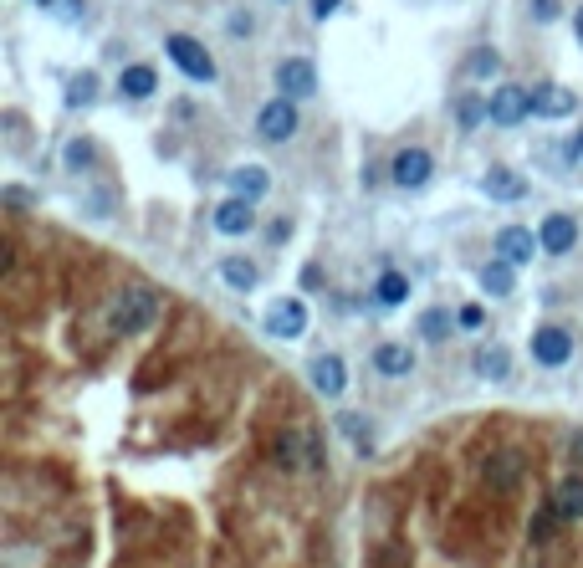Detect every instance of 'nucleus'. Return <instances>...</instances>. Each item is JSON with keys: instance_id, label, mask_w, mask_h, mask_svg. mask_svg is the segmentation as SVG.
Returning a JSON list of instances; mask_svg holds the SVG:
<instances>
[{"instance_id": "obj_16", "label": "nucleus", "mask_w": 583, "mask_h": 568, "mask_svg": "<svg viewBox=\"0 0 583 568\" xmlns=\"http://www.w3.org/2000/svg\"><path fill=\"white\" fill-rule=\"evenodd\" d=\"M471 369L481 379H512V348L507 343H481L471 354Z\"/></svg>"}, {"instance_id": "obj_10", "label": "nucleus", "mask_w": 583, "mask_h": 568, "mask_svg": "<svg viewBox=\"0 0 583 568\" xmlns=\"http://www.w3.org/2000/svg\"><path fill=\"white\" fill-rule=\"evenodd\" d=\"M537 241H543V256H568L578 246V221L553 210V215H543V226H537Z\"/></svg>"}, {"instance_id": "obj_33", "label": "nucleus", "mask_w": 583, "mask_h": 568, "mask_svg": "<svg viewBox=\"0 0 583 568\" xmlns=\"http://www.w3.org/2000/svg\"><path fill=\"white\" fill-rule=\"evenodd\" d=\"M532 16L537 21H558V0H532Z\"/></svg>"}, {"instance_id": "obj_6", "label": "nucleus", "mask_w": 583, "mask_h": 568, "mask_svg": "<svg viewBox=\"0 0 583 568\" xmlns=\"http://www.w3.org/2000/svg\"><path fill=\"white\" fill-rule=\"evenodd\" d=\"M261 328L272 333V338H302L307 333V302L302 297H282V302H272L266 308V318H261Z\"/></svg>"}, {"instance_id": "obj_1", "label": "nucleus", "mask_w": 583, "mask_h": 568, "mask_svg": "<svg viewBox=\"0 0 583 568\" xmlns=\"http://www.w3.org/2000/svg\"><path fill=\"white\" fill-rule=\"evenodd\" d=\"M154 313H159V297L149 287H123L118 302L108 308V328L113 333H144L154 323Z\"/></svg>"}, {"instance_id": "obj_20", "label": "nucleus", "mask_w": 583, "mask_h": 568, "mask_svg": "<svg viewBox=\"0 0 583 568\" xmlns=\"http://www.w3.org/2000/svg\"><path fill=\"white\" fill-rule=\"evenodd\" d=\"M517 476H522V456L517 451H497V456L486 461V482L497 487V492H512Z\"/></svg>"}, {"instance_id": "obj_3", "label": "nucleus", "mask_w": 583, "mask_h": 568, "mask_svg": "<svg viewBox=\"0 0 583 568\" xmlns=\"http://www.w3.org/2000/svg\"><path fill=\"white\" fill-rule=\"evenodd\" d=\"M256 134L266 139V144H287L292 134H297V98H272L261 113H256Z\"/></svg>"}, {"instance_id": "obj_30", "label": "nucleus", "mask_w": 583, "mask_h": 568, "mask_svg": "<svg viewBox=\"0 0 583 568\" xmlns=\"http://www.w3.org/2000/svg\"><path fill=\"white\" fill-rule=\"evenodd\" d=\"M553 522H563V517H558V507L548 502L543 512H537V517H532V538H537V543H548V528H553Z\"/></svg>"}, {"instance_id": "obj_7", "label": "nucleus", "mask_w": 583, "mask_h": 568, "mask_svg": "<svg viewBox=\"0 0 583 568\" xmlns=\"http://www.w3.org/2000/svg\"><path fill=\"white\" fill-rule=\"evenodd\" d=\"M430 174H435L430 149H399L394 164H389V180H394L399 190H425V185H430Z\"/></svg>"}, {"instance_id": "obj_4", "label": "nucleus", "mask_w": 583, "mask_h": 568, "mask_svg": "<svg viewBox=\"0 0 583 568\" xmlns=\"http://www.w3.org/2000/svg\"><path fill=\"white\" fill-rule=\"evenodd\" d=\"M486 113H491V123H497V128H517L532 113V93H527V87H517V82H502L497 93L486 98Z\"/></svg>"}, {"instance_id": "obj_18", "label": "nucleus", "mask_w": 583, "mask_h": 568, "mask_svg": "<svg viewBox=\"0 0 583 568\" xmlns=\"http://www.w3.org/2000/svg\"><path fill=\"white\" fill-rule=\"evenodd\" d=\"M481 190L491 195V200H522L527 195V180H522V174L517 169H486V180H481Z\"/></svg>"}, {"instance_id": "obj_8", "label": "nucleus", "mask_w": 583, "mask_h": 568, "mask_svg": "<svg viewBox=\"0 0 583 568\" xmlns=\"http://www.w3.org/2000/svg\"><path fill=\"white\" fill-rule=\"evenodd\" d=\"M272 456H277V466L282 471H302V466H318V435H307V430H287V435H277V446H272Z\"/></svg>"}, {"instance_id": "obj_15", "label": "nucleus", "mask_w": 583, "mask_h": 568, "mask_svg": "<svg viewBox=\"0 0 583 568\" xmlns=\"http://www.w3.org/2000/svg\"><path fill=\"white\" fill-rule=\"evenodd\" d=\"M573 87H558V82H543L532 87V118H568L573 113Z\"/></svg>"}, {"instance_id": "obj_25", "label": "nucleus", "mask_w": 583, "mask_h": 568, "mask_svg": "<svg viewBox=\"0 0 583 568\" xmlns=\"http://www.w3.org/2000/svg\"><path fill=\"white\" fill-rule=\"evenodd\" d=\"M451 328H461L445 308H430V313H420V333L430 338V343H440V338H451Z\"/></svg>"}, {"instance_id": "obj_29", "label": "nucleus", "mask_w": 583, "mask_h": 568, "mask_svg": "<svg viewBox=\"0 0 583 568\" xmlns=\"http://www.w3.org/2000/svg\"><path fill=\"white\" fill-rule=\"evenodd\" d=\"M456 113H461V128H476L481 118H491L481 98H461V103H456Z\"/></svg>"}, {"instance_id": "obj_31", "label": "nucleus", "mask_w": 583, "mask_h": 568, "mask_svg": "<svg viewBox=\"0 0 583 568\" xmlns=\"http://www.w3.org/2000/svg\"><path fill=\"white\" fill-rule=\"evenodd\" d=\"M67 164H72V169L93 164V144H87V139H82V144H67Z\"/></svg>"}, {"instance_id": "obj_27", "label": "nucleus", "mask_w": 583, "mask_h": 568, "mask_svg": "<svg viewBox=\"0 0 583 568\" xmlns=\"http://www.w3.org/2000/svg\"><path fill=\"white\" fill-rule=\"evenodd\" d=\"M338 430H343V435H353V441H358V451L369 456V441H374V435H369V425L358 420L353 410H343V415H338Z\"/></svg>"}, {"instance_id": "obj_32", "label": "nucleus", "mask_w": 583, "mask_h": 568, "mask_svg": "<svg viewBox=\"0 0 583 568\" xmlns=\"http://www.w3.org/2000/svg\"><path fill=\"white\" fill-rule=\"evenodd\" d=\"M456 323H461V328H481V323H486V313L471 302V308H461V313H456Z\"/></svg>"}, {"instance_id": "obj_22", "label": "nucleus", "mask_w": 583, "mask_h": 568, "mask_svg": "<svg viewBox=\"0 0 583 568\" xmlns=\"http://www.w3.org/2000/svg\"><path fill=\"white\" fill-rule=\"evenodd\" d=\"M154 87H159V77H154V67H144V62L123 67V77H118V93H123V98H154Z\"/></svg>"}, {"instance_id": "obj_21", "label": "nucleus", "mask_w": 583, "mask_h": 568, "mask_svg": "<svg viewBox=\"0 0 583 568\" xmlns=\"http://www.w3.org/2000/svg\"><path fill=\"white\" fill-rule=\"evenodd\" d=\"M266 190H272V174H266L261 164H241V169H231V195L261 200Z\"/></svg>"}, {"instance_id": "obj_5", "label": "nucleus", "mask_w": 583, "mask_h": 568, "mask_svg": "<svg viewBox=\"0 0 583 568\" xmlns=\"http://www.w3.org/2000/svg\"><path fill=\"white\" fill-rule=\"evenodd\" d=\"M573 359V333L558 328V323H543L532 333V364H543V369H563Z\"/></svg>"}, {"instance_id": "obj_28", "label": "nucleus", "mask_w": 583, "mask_h": 568, "mask_svg": "<svg viewBox=\"0 0 583 568\" xmlns=\"http://www.w3.org/2000/svg\"><path fill=\"white\" fill-rule=\"evenodd\" d=\"M497 67H502V57L491 52V47L471 52V62H466V72H471V77H491V72H497Z\"/></svg>"}, {"instance_id": "obj_14", "label": "nucleus", "mask_w": 583, "mask_h": 568, "mask_svg": "<svg viewBox=\"0 0 583 568\" xmlns=\"http://www.w3.org/2000/svg\"><path fill=\"white\" fill-rule=\"evenodd\" d=\"M374 374H384V379H410L415 374V348L410 343H379L374 348Z\"/></svg>"}, {"instance_id": "obj_17", "label": "nucleus", "mask_w": 583, "mask_h": 568, "mask_svg": "<svg viewBox=\"0 0 583 568\" xmlns=\"http://www.w3.org/2000/svg\"><path fill=\"white\" fill-rule=\"evenodd\" d=\"M220 282H226L231 292H256L261 287V267L246 261V256H226L220 261Z\"/></svg>"}, {"instance_id": "obj_13", "label": "nucleus", "mask_w": 583, "mask_h": 568, "mask_svg": "<svg viewBox=\"0 0 583 568\" xmlns=\"http://www.w3.org/2000/svg\"><path fill=\"white\" fill-rule=\"evenodd\" d=\"M537 251H543V241H537L527 226H502V231H497V256H507L512 267H527Z\"/></svg>"}, {"instance_id": "obj_23", "label": "nucleus", "mask_w": 583, "mask_h": 568, "mask_svg": "<svg viewBox=\"0 0 583 568\" xmlns=\"http://www.w3.org/2000/svg\"><path fill=\"white\" fill-rule=\"evenodd\" d=\"M553 507H558L563 522H583V476H568V482H558Z\"/></svg>"}, {"instance_id": "obj_36", "label": "nucleus", "mask_w": 583, "mask_h": 568, "mask_svg": "<svg viewBox=\"0 0 583 568\" xmlns=\"http://www.w3.org/2000/svg\"><path fill=\"white\" fill-rule=\"evenodd\" d=\"M573 31H578V41H583V6L573 11Z\"/></svg>"}, {"instance_id": "obj_2", "label": "nucleus", "mask_w": 583, "mask_h": 568, "mask_svg": "<svg viewBox=\"0 0 583 568\" xmlns=\"http://www.w3.org/2000/svg\"><path fill=\"white\" fill-rule=\"evenodd\" d=\"M164 52H169V62L185 72V77H195V82H215V57L200 47L195 36H185V31H174L169 41H164Z\"/></svg>"}, {"instance_id": "obj_19", "label": "nucleus", "mask_w": 583, "mask_h": 568, "mask_svg": "<svg viewBox=\"0 0 583 568\" xmlns=\"http://www.w3.org/2000/svg\"><path fill=\"white\" fill-rule=\"evenodd\" d=\"M481 287L491 292V297H512V287H517V267L507 256H491L486 267H481Z\"/></svg>"}, {"instance_id": "obj_11", "label": "nucleus", "mask_w": 583, "mask_h": 568, "mask_svg": "<svg viewBox=\"0 0 583 568\" xmlns=\"http://www.w3.org/2000/svg\"><path fill=\"white\" fill-rule=\"evenodd\" d=\"M307 379H312V389H318L323 400H338L343 389H348V364L338 354H318V359L307 364Z\"/></svg>"}, {"instance_id": "obj_24", "label": "nucleus", "mask_w": 583, "mask_h": 568, "mask_svg": "<svg viewBox=\"0 0 583 568\" xmlns=\"http://www.w3.org/2000/svg\"><path fill=\"white\" fill-rule=\"evenodd\" d=\"M374 297L384 302V308H399V302H410V277L405 272H384L374 282Z\"/></svg>"}, {"instance_id": "obj_9", "label": "nucleus", "mask_w": 583, "mask_h": 568, "mask_svg": "<svg viewBox=\"0 0 583 568\" xmlns=\"http://www.w3.org/2000/svg\"><path fill=\"white\" fill-rule=\"evenodd\" d=\"M210 221H215V231H220V236H246V231H256V200H246V195L220 200Z\"/></svg>"}, {"instance_id": "obj_34", "label": "nucleus", "mask_w": 583, "mask_h": 568, "mask_svg": "<svg viewBox=\"0 0 583 568\" xmlns=\"http://www.w3.org/2000/svg\"><path fill=\"white\" fill-rule=\"evenodd\" d=\"M338 6H343V0H312V21H328Z\"/></svg>"}, {"instance_id": "obj_35", "label": "nucleus", "mask_w": 583, "mask_h": 568, "mask_svg": "<svg viewBox=\"0 0 583 568\" xmlns=\"http://www.w3.org/2000/svg\"><path fill=\"white\" fill-rule=\"evenodd\" d=\"M573 159H583V128H578V139H573V149H568Z\"/></svg>"}, {"instance_id": "obj_12", "label": "nucleus", "mask_w": 583, "mask_h": 568, "mask_svg": "<svg viewBox=\"0 0 583 568\" xmlns=\"http://www.w3.org/2000/svg\"><path fill=\"white\" fill-rule=\"evenodd\" d=\"M277 87L287 98H312V93H318V67H312L307 57H287L277 67Z\"/></svg>"}, {"instance_id": "obj_26", "label": "nucleus", "mask_w": 583, "mask_h": 568, "mask_svg": "<svg viewBox=\"0 0 583 568\" xmlns=\"http://www.w3.org/2000/svg\"><path fill=\"white\" fill-rule=\"evenodd\" d=\"M93 98H98V77H93V72H82V77H72V82H67V103H72V108L93 103Z\"/></svg>"}]
</instances>
